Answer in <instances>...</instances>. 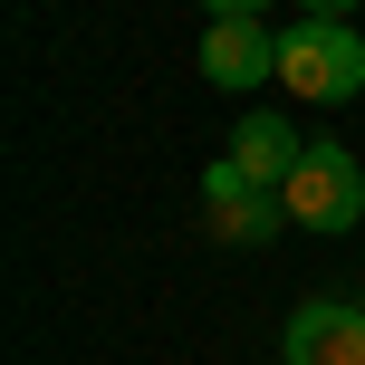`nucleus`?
Segmentation results:
<instances>
[{"instance_id":"obj_6","label":"nucleus","mask_w":365,"mask_h":365,"mask_svg":"<svg viewBox=\"0 0 365 365\" xmlns=\"http://www.w3.org/2000/svg\"><path fill=\"white\" fill-rule=\"evenodd\" d=\"M202 231H212V240H231V250H259V240H279V231H289V192H240V202H212V212H202Z\"/></svg>"},{"instance_id":"obj_3","label":"nucleus","mask_w":365,"mask_h":365,"mask_svg":"<svg viewBox=\"0 0 365 365\" xmlns=\"http://www.w3.org/2000/svg\"><path fill=\"white\" fill-rule=\"evenodd\" d=\"M289 365H365V308L356 298L289 308Z\"/></svg>"},{"instance_id":"obj_7","label":"nucleus","mask_w":365,"mask_h":365,"mask_svg":"<svg viewBox=\"0 0 365 365\" xmlns=\"http://www.w3.org/2000/svg\"><path fill=\"white\" fill-rule=\"evenodd\" d=\"M240 192H259V182H250V173H240V164H231V154H221V164H212V173H202V212H212V202H240Z\"/></svg>"},{"instance_id":"obj_2","label":"nucleus","mask_w":365,"mask_h":365,"mask_svg":"<svg viewBox=\"0 0 365 365\" xmlns=\"http://www.w3.org/2000/svg\"><path fill=\"white\" fill-rule=\"evenodd\" d=\"M289 221L298 231H356L365 221V164L336 135H308V154H298V173H289Z\"/></svg>"},{"instance_id":"obj_4","label":"nucleus","mask_w":365,"mask_h":365,"mask_svg":"<svg viewBox=\"0 0 365 365\" xmlns=\"http://www.w3.org/2000/svg\"><path fill=\"white\" fill-rule=\"evenodd\" d=\"M202 77L212 87H259V77H279V38L259 19H212L202 29Z\"/></svg>"},{"instance_id":"obj_9","label":"nucleus","mask_w":365,"mask_h":365,"mask_svg":"<svg viewBox=\"0 0 365 365\" xmlns=\"http://www.w3.org/2000/svg\"><path fill=\"white\" fill-rule=\"evenodd\" d=\"M298 10H308V19H346L356 0H298Z\"/></svg>"},{"instance_id":"obj_1","label":"nucleus","mask_w":365,"mask_h":365,"mask_svg":"<svg viewBox=\"0 0 365 365\" xmlns=\"http://www.w3.org/2000/svg\"><path fill=\"white\" fill-rule=\"evenodd\" d=\"M279 87L298 106H346V96H365V38L346 19H298L279 38Z\"/></svg>"},{"instance_id":"obj_5","label":"nucleus","mask_w":365,"mask_h":365,"mask_svg":"<svg viewBox=\"0 0 365 365\" xmlns=\"http://www.w3.org/2000/svg\"><path fill=\"white\" fill-rule=\"evenodd\" d=\"M298 154H308V135H298L289 115H240V125H231V164L250 173L259 192H289Z\"/></svg>"},{"instance_id":"obj_8","label":"nucleus","mask_w":365,"mask_h":365,"mask_svg":"<svg viewBox=\"0 0 365 365\" xmlns=\"http://www.w3.org/2000/svg\"><path fill=\"white\" fill-rule=\"evenodd\" d=\"M202 10H212V19H259L269 0H202Z\"/></svg>"}]
</instances>
